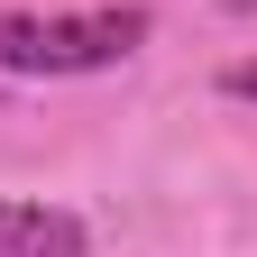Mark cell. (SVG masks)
I'll return each mask as SVG.
<instances>
[{
	"label": "cell",
	"instance_id": "1",
	"mask_svg": "<svg viewBox=\"0 0 257 257\" xmlns=\"http://www.w3.org/2000/svg\"><path fill=\"white\" fill-rule=\"evenodd\" d=\"M156 37V10L138 0H110V10H64V19H37V10H0V74H110Z\"/></svg>",
	"mask_w": 257,
	"mask_h": 257
},
{
	"label": "cell",
	"instance_id": "2",
	"mask_svg": "<svg viewBox=\"0 0 257 257\" xmlns=\"http://www.w3.org/2000/svg\"><path fill=\"white\" fill-rule=\"evenodd\" d=\"M92 230H83V211H64V202H0V257H83Z\"/></svg>",
	"mask_w": 257,
	"mask_h": 257
},
{
	"label": "cell",
	"instance_id": "3",
	"mask_svg": "<svg viewBox=\"0 0 257 257\" xmlns=\"http://www.w3.org/2000/svg\"><path fill=\"white\" fill-rule=\"evenodd\" d=\"M220 92H230V101H257V55H239L230 74H220Z\"/></svg>",
	"mask_w": 257,
	"mask_h": 257
},
{
	"label": "cell",
	"instance_id": "4",
	"mask_svg": "<svg viewBox=\"0 0 257 257\" xmlns=\"http://www.w3.org/2000/svg\"><path fill=\"white\" fill-rule=\"evenodd\" d=\"M230 10H257V0H230Z\"/></svg>",
	"mask_w": 257,
	"mask_h": 257
}]
</instances>
